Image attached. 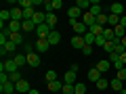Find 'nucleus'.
Segmentation results:
<instances>
[{
	"mask_svg": "<svg viewBox=\"0 0 126 94\" xmlns=\"http://www.w3.org/2000/svg\"><path fill=\"white\" fill-rule=\"evenodd\" d=\"M15 71H19V67L15 65L13 57H11V59H4V61L0 63V73H15Z\"/></svg>",
	"mask_w": 126,
	"mask_h": 94,
	"instance_id": "f257e3e1",
	"label": "nucleus"
},
{
	"mask_svg": "<svg viewBox=\"0 0 126 94\" xmlns=\"http://www.w3.org/2000/svg\"><path fill=\"white\" fill-rule=\"evenodd\" d=\"M72 23V29H74V36H84L86 31H88V27L84 25L82 21H69Z\"/></svg>",
	"mask_w": 126,
	"mask_h": 94,
	"instance_id": "f03ea898",
	"label": "nucleus"
},
{
	"mask_svg": "<svg viewBox=\"0 0 126 94\" xmlns=\"http://www.w3.org/2000/svg\"><path fill=\"white\" fill-rule=\"evenodd\" d=\"M82 15H84V13H82V11L78 9L76 4L67 9V17H69V21H80V19H82Z\"/></svg>",
	"mask_w": 126,
	"mask_h": 94,
	"instance_id": "7ed1b4c3",
	"label": "nucleus"
},
{
	"mask_svg": "<svg viewBox=\"0 0 126 94\" xmlns=\"http://www.w3.org/2000/svg\"><path fill=\"white\" fill-rule=\"evenodd\" d=\"M50 27L46 25V23H42V25H38L36 27V34H38V40H46V38H48V34H50Z\"/></svg>",
	"mask_w": 126,
	"mask_h": 94,
	"instance_id": "20e7f679",
	"label": "nucleus"
},
{
	"mask_svg": "<svg viewBox=\"0 0 126 94\" xmlns=\"http://www.w3.org/2000/svg\"><path fill=\"white\" fill-rule=\"evenodd\" d=\"M15 50H17V44H13L11 40L6 42L4 46H0V54H2V57H4V54H11V57H13V54H17Z\"/></svg>",
	"mask_w": 126,
	"mask_h": 94,
	"instance_id": "39448f33",
	"label": "nucleus"
},
{
	"mask_svg": "<svg viewBox=\"0 0 126 94\" xmlns=\"http://www.w3.org/2000/svg\"><path fill=\"white\" fill-rule=\"evenodd\" d=\"M15 88H17V92H21V94H30L32 86H30V82H27V80H21V82L15 84Z\"/></svg>",
	"mask_w": 126,
	"mask_h": 94,
	"instance_id": "423d86ee",
	"label": "nucleus"
},
{
	"mask_svg": "<svg viewBox=\"0 0 126 94\" xmlns=\"http://www.w3.org/2000/svg\"><path fill=\"white\" fill-rule=\"evenodd\" d=\"M32 21H34V25H42V23H46V13H42V11H36L34 13V17H32Z\"/></svg>",
	"mask_w": 126,
	"mask_h": 94,
	"instance_id": "0eeeda50",
	"label": "nucleus"
},
{
	"mask_svg": "<svg viewBox=\"0 0 126 94\" xmlns=\"http://www.w3.org/2000/svg\"><path fill=\"white\" fill-rule=\"evenodd\" d=\"M80 21L84 23L86 27H90V25H94V23H97V17H94V15L88 11V13H84V15H82V19H80Z\"/></svg>",
	"mask_w": 126,
	"mask_h": 94,
	"instance_id": "6e6552de",
	"label": "nucleus"
},
{
	"mask_svg": "<svg viewBox=\"0 0 126 94\" xmlns=\"http://www.w3.org/2000/svg\"><path fill=\"white\" fill-rule=\"evenodd\" d=\"M40 57H38V52H32V54H27V65H30V67H40Z\"/></svg>",
	"mask_w": 126,
	"mask_h": 94,
	"instance_id": "1a4fd4ad",
	"label": "nucleus"
},
{
	"mask_svg": "<svg viewBox=\"0 0 126 94\" xmlns=\"http://www.w3.org/2000/svg\"><path fill=\"white\" fill-rule=\"evenodd\" d=\"M109 13L118 15V17H124V6H122L120 2H113V4H109Z\"/></svg>",
	"mask_w": 126,
	"mask_h": 94,
	"instance_id": "9d476101",
	"label": "nucleus"
},
{
	"mask_svg": "<svg viewBox=\"0 0 126 94\" xmlns=\"http://www.w3.org/2000/svg\"><path fill=\"white\" fill-rule=\"evenodd\" d=\"M46 40H48V44H50V46H57L59 42H61V34H59L57 29H53V31L48 34V38H46Z\"/></svg>",
	"mask_w": 126,
	"mask_h": 94,
	"instance_id": "9b49d317",
	"label": "nucleus"
},
{
	"mask_svg": "<svg viewBox=\"0 0 126 94\" xmlns=\"http://www.w3.org/2000/svg\"><path fill=\"white\" fill-rule=\"evenodd\" d=\"M94 67L99 69L101 73H107V71H109V67H111V63H109L107 59H101V61H97V65H94Z\"/></svg>",
	"mask_w": 126,
	"mask_h": 94,
	"instance_id": "f8f14e48",
	"label": "nucleus"
},
{
	"mask_svg": "<svg viewBox=\"0 0 126 94\" xmlns=\"http://www.w3.org/2000/svg\"><path fill=\"white\" fill-rule=\"evenodd\" d=\"M101 77H103V73H101V71H99L97 67L88 69V80H90V82H94V84H97V82H99Z\"/></svg>",
	"mask_w": 126,
	"mask_h": 94,
	"instance_id": "ddd939ff",
	"label": "nucleus"
},
{
	"mask_svg": "<svg viewBox=\"0 0 126 94\" xmlns=\"http://www.w3.org/2000/svg\"><path fill=\"white\" fill-rule=\"evenodd\" d=\"M13 61H15V65H17L19 69L23 67V65H27V54H13Z\"/></svg>",
	"mask_w": 126,
	"mask_h": 94,
	"instance_id": "4468645a",
	"label": "nucleus"
},
{
	"mask_svg": "<svg viewBox=\"0 0 126 94\" xmlns=\"http://www.w3.org/2000/svg\"><path fill=\"white\" fill-rule=\"evenodd\" d=\"M84 38H82V36H74L72 38V48H76V50H82V48H84Z\"/></svg>",
	"mask_w": 126,
	"mask_h": 94,
	"instance_id": "2eb2a0df",
	"label": "nucleus"
},
{
	"mask_svg": "<svg viewBox=\"0 0 126 94\" xmlns=\"http://www.w3.org/2000/svg\"><path fill=\"white\" fill-rule=\"evenodd\" d=\"M11 17H13V21H23V9L13 6V9H11Z\"/></svg>",
	"mask_w": 126,
	"mask_h": 94,
	"instance_id": "dca6fc26",
	"label": "nucleus"
},
{
	"mask_svg": "<svg viewBox=\"0 0 126 94\" xmlns=\"http://www.w3.org/2000/svg\"><path fill=\"white\" fill-rule=\"evenodd\" d=\"M34 44H36V50H38V52H46V50L50 48L48 40H36V42H34Z\"/></svg>",
	"mask_w": 126,
	"mask_h": 94,
	"instance_id": "f3484780",
	"label": "nucleus"
},
{
	"mask_svg": "<svg viewBox=\"0 0 126 94\" xmlns=\"http://www.w3.org/2000/svg\"><path fill=\"white\" fill-rule=\"evenodd\" d=\"M46 86H48V90H50V92H61V90H63V80H57V82H48Z\"/></svg>",
	"mask_w": 126,
	"mask_h": 94,
	"instance_id": "a211bd4d",
	"label": "nucleus"
},
{
	"mask_svg": "<svg viewBox=\"0 0 126 94\" xmlns=\"http://www.w3.org/2000/svg\"><path fill=\"white\" fill-rule=\"evenodd\" d=\"M0 90H2V94H15V92H17V88H15L13 82H9V84H2V86H0Z\"/></svg>",
	"mask_w": 126,
	"mask_h": 94,
	"instance_id": "6ab92c4d",
	"label": "nucleus"
},
{
	"mask_svg": "<svg viewBox=\"0 0 126 94\" xmlns=\"http://www.w3.org/2000/svg\"><path fill=\"white\" fill-rule=\"evenodd\" d=\"M63 84H72V86H76L78 82H76V73L74 71H67L65 75H63Z\"/></svg>",
	"mask_w": 126,
	"mask_h": 94,
	"instance_id": "aec40b11",
	"label": "nucleus"
},
{
	"mask_svg": "<svg viewBox=\"0 0 126 94\" xmlns=\"http://www.w3.org/2000/svg\"><path fill=\"white\" fill-rule=\"evenodd\" d=\"M21 31H23V34L36 31V25H34V21H23V23H21Z\"/></svg>",
	"mask_w": 126,
	"mask_h": 94,
	"instance_id": "412c9836",
	"label": "nucleus"
},
{
	"mask_svg": "<svg viewBox=\"0 0 126 94\" xmlns=\"http://www.w3.org/2000/svg\"><path fill=\"white\" fill-rule=\"evenodd\" d=\"M13 44H17V46H23L25 44V40H23V34H11V38H9Z\"/></svg>",
	"mask_w": 126,
	"mask_h": 94,
	"instance_id": "4be33fe9",
	"label": "nucleus"
},
{
	"mask_svg": "<svg viewBox=\"0 0 126 94\" xmlns=\"http://www.w3.org/2000/svg\"><path fill=\"white\" fill-rule=\"evenodd\" d=\"M21 23L23 21H11L9 23V29L13 31V34H23V31H21Z\"/></svg>",
	"mask_w": 126,
	"mask_h": 94,
	"instance_id": "5701e85b",
	"label": "nucleus"
},
{
	"mask_svg": "<svg viewBox=\"0 0 126 94\" xmlns=\"http://www.w3.org/2000/svg\"><path fill=\"white\" fill-rule=\"evenodd\" d=\"M88 31L93 34V36H103L105 27H101V25H97V23H94V25H90V27H88Z\"/></svg>",
	"mask_w": 126,
	"mask_h": 94,
	"instance_id": "b1692460",
	"label": "nucleus"
},
{
	"mask_svg": "<svg viewBox=\"0 0 126 94\" xmlns=\"http://www.w3.org/2000/svg\"><path fill=\"white\" fill-rule=\"evenodd\" d=\"M103 38L107 42H113L116 40V34H113V27H105V31H103Z\"/></svg>",
	"mask_w": 126,
	"mask_h": 94,
	"instance_id": "393cba45",
	"label": "nucleus"
},
{
	"mask_svg": "<svg viewBox=\"0 0 126 94\" xmlns=\"http://www.w3.org/2000/svg\"><path fill=\"white\" fill-rule=\"evenodd\" d=\"M82 38H84V44H86V46H93L94 42H97V36H93L90 31H86V34H84Z\"/></svg>",
	"mask_w": 126,
	"mask_h": 94,
	"instance_id": "a878e982",
	"label": "nucleus"
},
{
	"mask_svg": "<svg viewBox=\"0 0 126 94\" xmlns=\"http://www.w3.org/2000/svg\"><path fill=\"white\" fill-rule=\"evenodd\" d=\"M90 13H93L94 17H99V15L103 13V9H101V4L97 2V0H93V6H90Z\"/></svg>",
	"mask_w": 126,
	"mask_h": 94,
	"instance_id": "bb28decb",
	"label": "nucleus"
},
{
	"mask_svg": "<svg viewBox=\"0 0 126 94\" xmlns=\"http://www.w3.org/2000/svg\"><path fill=\"white\" fill-rule=\"evenodd\" d=\"M109 88H113V90H118V92H122V82L118 80V77H113V80H109Z\"/></svg>",
	"mask_w": 126,
	"mask_h": 94,
	"instance_id": "cd10ccee",
	"label": "nucleus"
},
{
	"mask_svg": "<svg viewBox=\"0 0 126 94\" xmlns=\"http://www.w3.org/2000/svg\"><path fill=\"white\" fill-rule=\"evenodd\" d=\"M55 23H57V15L48 13V15H46V25H48L50 29H55Z\"/></svg>",
	"mask_w": 126,
	"mask_h": 94,
	"instance_id": "c85d7f7f",
	"label": "nucleus"
},
{
	"mask_svg": "<svg viewBox=\"0 0 126 94\" xmlns=\"http://www.w3.org/2000/svg\"><path fill=\"white\" fill-rule=\"evenodd\" d=\"M120 19H122V17H118V15H111V13H109V21H107V25H109V27L120 25Z\"/></svg>",
	"mask_w": 126,
	"mask_h": 94,
	"instance_id": "c756f323",
	"label": "nucleus"
},
{
	"mask_svg": "<svg viewBox=\"0 0 126 94\" xmlns=\"http://www.w3.org/2000/svg\"><path fill=\"white\" fill-rule=\"evenodd\" d=\"M19 9H34V0H19Z\"/></svg>",
	"mask_w": 126,
	"mask_h": 94,
	"instance_id": "7c9ffc66",
	"label": "nucleus"
},
{
	"mask_svg": "<svg viewBox=\"0 0 126 94\" xmlns=\"http://www.w3.org/2000/svg\"><path fill=\"white\" fill-rule=\"evenodd\" d=\"M97 88H99V90H107L109 88V80H107V77H101V80L97 82Z\"/></svg>",
	"mask_w": 126,
	"mask_h": 94,
	"instance_id": "2f4dec72",
	"label": "nucleus"
},
{
	"mask_svg": "<svg viewBox=\"0 0 126 94\" xmlns=\"http://www.w3.org/2000/svg\"><path fill=\"white\" fill-rule=\"evenodd\" d=\"M23 50H25V54L36 52V44H32V42H25V44H23Z\"/></svg>",
	"mask_w": 126,
	"mask_h": 94,
	"instance_id": "473e14b6",
	"label": "nucleus"
},
{
	"mask_svg": "<svg viewBox=\"0 0 126 94\" xmlns=\"http://www.w3.org/2000/svg\"><path fill=\"white\" fill-rule=\"evenodd\" d=\"M44 77H46V84H48V82H57V80H59L57 73H55L53 69H50V71H46V75H44Z\"/></svg>",
	"mask_w": 126,
	"mask_h": 94,
	"instance_id": "72a5a7b5",
	"label": "nucleus"
},
{
	"mask_svg": "<svg viewBox=\"0 0 126 94\" xmlns=\"http://www.w3.org/2000/svg\"><path fill=\"white\" fill-rule=\"evenodd\" d=\"M74 94H86V86L84 84H76L74 86Z\"/></svg>",
	"mask_w": 126,
	"mask_h": 94,
	"instance_id": "f704fd0d",
	"label": "nucleus"
},
{
	"mask_svg": "<svg viewBox=\"0 0 126 94\" xmlns=\"http://www.w3.org/2000/svg\"><path fill=\"white\" fill-rule=\"evenodd\" d=\"M23 77H21V71H15V73H11V82L13 84H17V82H21Z\"/></svg>",
	"mask_w": 126,
	"mask_h": 94,
	"instance_id": "c9c22d12",
	"label": "nucleus"
},
{
	"mask_svg": "<svg viewBox=\"0 0 126 94\" xmlns=\"http://www.w3.org/2000/svg\"><path fill=\"white\" fill-rule=\"evenodd\" d=\"M61 94H74V86H72V84H63Z\"/></svg>",
	"mask_w": 126,
	"mask_h": 94,
	"instance_id": "e433bc0d",
	"label": "nucleus"
},
{
	"mask_svg": "<svg viewBox=\"0 0 126 94\" xmlns=\"http://www.w3.org/2000/svg\"><path fill=\"white\" fill-rule=\"evenodd\" d=\"M116 77H118L120 82H126V67H124V69H120V71L116 73Z\"/></svg>",
	"mask_w": 126,
	"mask_h": 94,
	"instance_id": "4c0bfd02",
	"label": "nucleus"
},
{
	"mask_svg": "<svg viewBox=\"0 0 126 94\" xmlns=\"http://www.w3.org/2000/svg\"><path fill=\"white\" fill-rule=\"evenodd\" d=\"M105 44H107V40H105L103 36H97V42H94V46H101V48H103Z\"/></svg>",
	"mask_w": 126,
	"mask_h": 94,
	"instance_id": "58836bf2",
	"label": "nucleus"
},
{
	"mask_svg": "<svg viewBox=\"0 0 126 94\" xmlns=\"http://www.w3.org/2000/svg\"><path fill=\"white\" fill-rule=\"evenodd\" d=\"M82 54H84V57H90V54H93V46H84V48H82Z\"/></svg>",
	"mask_w": 126,
	"mask_h": 94,
	"instance_id": "ea45409f",
	"label": "nucleus"
},
{
	"mask_svg": "<svg viewBox=\"0 0 126 94\" xmlns=\"http://www.w3.org/2000/svg\"><path fill=\"white\" fill-rule=\"evenodd\" d=\"M103 50H105L107 54H109V52H113V44H111V42H107V44L103 46Z\"/></svg>",
	"mask_w": 126,
	"mask_h": 94,
	"instance_id": "a19ab883",
	"label": "nucleus"
},
{
	"mask_svg": "<svg viewBox=\"0 0 126 94\" xmlns=\"http://www.w3.org/2000/svg\"><path fill=\"white\" fill-rule=\"evenodd\" d=\"M61 6H63V2H61V0H53V11L61 9Z\"/></svg>",
	"mask_w": 126,
	"mask_h": 94,
	"instance_id": "79ce46f5",
	"label": "nucleus"
},
{
	"mask_svg": "<svg viewBox=\"0 0 126 94\" xmlns=\"http://www.w3.org/2000/svg\"><path fill=\"white\" fill-rule=\"evenodd\" d=\"M69 71H74V73H78V63H72V67H69Z\"/></svg>",
	"mask_w": 126,
	"mask_h": 94,
	"instance_id": "37998d69",
	"label": "nucleus"
},
{
	"mask_svg": "<svg viewBox=\"0 0 126 94\" xmlns=\"http://www.w3.org/2000/svg\"><path fill=\"white\" fill-rule=\"evenodd\" d=\"M120 25H122V27H126V15H124L122 19H120Z\"/></svg>",
	"mask_w": 126,
	"mask_h": 94,
	"instance_id": "c03bdc74",
	"label": "nucleus"
},
{
	"mask_svg": "<svg viewBox=\"0 0 126 94\" xmlns=\"http://www.w3.org/2000/svg\"><path fill=\"white\" fill-rule=\"evenodd\" d=\"M120 61H122V63L126 65V52H122V54H120Z\"/></svg>",
	"mask_w": 126,
	"mask_h": 94,
	"instance_id": "a18cd8bd",
	"label": "nucleus"
},
{
	"mask_svg": "<svg viewBox=\"0 0 126 94\" xmlns=\"http://www.w3.org/2000/svg\"><path fill=\"white\" fill-rule=\"evenodd\" d=\"M120 44L124 46V50H126V36H124V38H122V40H120Z\"/></svg>",
	"mask_w": 126,
	"mask_h": 94,
	"instance_id": "49530a36",
	"label": "nucleus"
},
{
	"mask_svg": "<svg viewBox=\"0 0 126 94\" xmlns=\"http://www.w3.org/2000/svg\"><path fill=\"white\" fill-rule=\"evenodd\" d=\"M30 94H40V92H38V90H30Z\"/></svg>",
	"mask_w": 126,
	"mask_h": 94,
	"instance_id": "de8ad7c7",
	"label": "nucleus"
},
{
	"mask_svg": "<svg viewBox=\"0 0 126 94\" xmlns=\"http://www.w3.org/2000/svg\"><path fill=\"white\" fill-rule=\"evenodd\" d=\"M120 94H126V90H122V92H120Z\"/></svg>",
	"mask_w": 126,
	"mask_h": 94,
	"instance_id": "09e8293b",
	"label": "nucleus"
}]
</instances>
